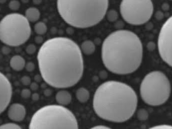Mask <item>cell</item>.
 <instances>
[{
	"label": "cell",
	"mask_w": 172,
	"mask_h": 129,
	"mask_svg": "<svg viewBox=\"0 0 172 129\" xmlns=\"http://www.w3.org/2000/svg\"><path fill=\"white\" fill-rule=\"evenodd\" d=\"M37 61L42 79L52 87H72L83 76L84 64L80 48L67 37L45 41L38 51Z\"/></svg>",
	"instance_id": "1"
},
{
	"label": "cell",
	"mask_w": 172,
	"mask_h": 129,
	"mask_svg": "<svg viewBox=\"0 0 172 129\" xmlns=\"http://www.w3.org/2000/svg\"><path fill=\"white\" fill-rule=\"evenodd\" d=\"M101 57L104 66L113 74H132L142 64V44L133 32L128 30L115 31L103 41Z\"/></svg>",
	"instance_id": "2"
},
{
	"label": "cell",
	"mask_w": 172,
	"mask_h": 129,
	"mask_svg": "<svg viewBox=\"0 0 172 129\" xmlns=\"http://www.w3.org/2000/svg\"><path fill=\"white\" fill-rule=\"evenodd\" d=\"M137 103V93L131 86L121 82L110 80L103 83L96 89L93 107L101 119L121 123L132 117Z\"/></svg>",
	"instance_id": "3"
},
{
	"label": "cell",
	"mask_w": 172,
	"mask_h": 129,
	"mask_svg": "<svg viewBox=\"0 0 172 129\" xmlns=\"http://www.w3.org/2000/svg\"><path fill=\"white\" fill-rule=\"evenodd\" d=\"M109 0H57L58 12L68 25L86 28L97 25L106 15Z\"/></svg>",
	"instance_id": "4"
},
{
	"label": "cell",
	"mask_w": 172,
	"mask_h": 129,
	"mask_svg": "<svg viewBox=\"0 0 172 129\" xmlns=\"http://www.w3.org/2000/svg\"><path fill=\"white\" fill-rule=\"evenodd\" d=\"M29 129H79L74 113L63 106H44L33 114Z\"/></svg>",
	"instance_id": "5"
},
{
	"label": "cell",
	"mask_w": 172,
	"mask_h": 129,
	"mask_svg": "<svg viewBox=\"0 0 172 129\" xmlns=\"http://www.w3.org/2000/svg\"><path fill=\"white\" fill-rule=\"evenodd\" d=\"M171 85L167 76L160 71L145 76L140 86L141 98L146 104L153 107L162 105L169 98Z\"/></svg>",
	"instance_id": "6"
},
{
	"label": "cell",
	"mask_w": 172,
	"mask_h": 129,
	"mask_svg": "<svg viewBox=\"0 0 172 129\" xmlns=\"http://www.w3.org/2000/svg\"><path fill=\"white\" fill-rule=\"evenodd\" d=\"M31 29L25 16L14 13L6 15L0 21V41L10 46H18L26 42Z\"/></svg>",
	"instance_id": "7"
},
{
	"label": "cell",
	"mask_w": 172,
	"mask_h": 129,
	"mask_svg": "<svg viewBox=\"0 0 172 129\" xmlns=\"http://www.w3.org/2000/svg\"><path fill=\"white\" fill-rule=\"evenodd\" d=\"M154 12L151 0H122L120 12L123 20L130 25H142L151 18Z\"/></svg>",
	"instance_id": "8"
},
{
	"label": "cell",
	"mask_w": 172,
	"mask_h": 129,
	"mask_svg": "<svg viewBox=\"0 0 172 129\" xmlns=\"http://www.w3.org/2000/svg\"><path fill=\"white\" fill-rule=\"evenodd\" d=\"M158 46L162 60L172 67V16L167 19L160 29Z\"/></svg>",
	"instance_id": "9"
},
{
	"label": "cell",
	"mask_w": 172,
	"mask_h": 129,
	"mask_svg": "<svg viewBox=\"0 0 172 129\" xmlns=\"http://www.w3.org/2000/svg\"><path fill=\"white\" fill-rule=\"evenodd\" d=\"M12 96V86L9 79L0 72V114L9 105Z\"/></svg>",
	"instance_id": "10"
},
{
	"label": "cell",
	"mask_w": 172,
	"mask_h": 129,
	"mask_svg": "<svg viewBox=\"0 0 172 129\" xmlns=\"http://www.w3.org/2000/svg\"><path fill=\"white\" fill-rule=\"evenodd\" d=\"M26 115V108L21 103H14L8 108V117L13 121L16 122L22 121L25 119Z\"/></svg>",
	"instance_id": "11"
},
{
	"label": "cell",
	"mask_w": 172,
	"mask_h": 129,
	"mask_svg": "<svg viewBox=\"0 0 172 129\" xmlns=\"http://www.w3.org/2000/svg\"><path fill=\"white\" fill-rule=\"evenodd\" d=\"M55 100L58 105L64 107L70 104L72 100V97L68 91L62 90L57 92L55 95Z\"/></svg>",
	"instance_id": "12"
},
{
	"label": "cell",
	"mask_w": 172,
	"mask_h": 129,
	"mask_svg": "<svg viewBox=\"0 0 172 129\" xmlns=\"http://www.w3.org/2000/svg\"><path fill=\"white\" fill-rule=\"evenodd\" d=\"M25 60L21 55H14L11 59L10 65L13 70L16 71H21L25 68Z\"/></svg>",
	"instance_id": "13"
},
{
	"label": "cell",
	"mask_w": 172,
	"mask_h": 129,
	"mask_svg": "<svg viewBox=\"0 0 172 129\" xmlns=\"http://www.w3.org/2000/svg\"><path fill=\"white\" fill-rule=\"evenodd\" d=\"M25 17L29 22H35L40 19V12L35 7H30L25 11Z\"/></svg>",
	"instance_id": "14"
},
{
	"label": "cell",
	"mask_w": 172,
	"mask_h": 129,
	"mask_svg": "<svg viewBox=\"0 0 172 129\" xmlns=\"http://www.w3.org/2000/svg\"><path fill=\"white\" fill-rule=\"evenodd\" d=\"M80 49L81 53L86 55H91L95 51L96 46L92 41L87 40L81 44Z\"/></svg>",
	"instance_id": "15"
},
{
	"label": "cell",
	"mask_w": 172,
	"mask_h": 129,
	"mask_svg": "<svg viewBox=\"0 0 172 129\" xmlns=\"http://www.w3.org/2000/svg\"><path fill=\"white\" fill-rule=\"evenodd\" d=\"M76 96L79 102L81 103H87L90 98V92L84 87H80L77 90Z\"/></svg>",
	"instance_id": "16"
},
{
	"label": "cell",
	"mask_w": 172,
	"mask_h": 129,
	"mask_svg": "<svg viewBox=\"0 0 172 129\" xmlns=\"http://www.w3.org/2000/svg\"><path fill=\"white\" fill-rule=\"evenodd\" d=\"M34 31L36 34L42 36L45 34L47 31V26L45 23L40 21L36 23L34 27Z\"/></svg>",
	"instance_id": "17"
},
{
	"label": "cell",
	"mask_w": 172,
	"mask_h": 129,
	"mask_svg": "<svg viewBox=\"0 0 172 129\" xmlns=\"http://www.w3.org/2000/svg\"><path fill=\"white\" fill-rule=\"evenodd\" d=\"M0 129H22L20 126L13 123L8 122L0 126Z\"/></svg>",
	"instance_id": "18"
},
{
	"label": "cell",
	"mask_w": 172,
	"mask_h": 129,
	"mask_svg": "<svg viewBox=\"0 0 172 129\" xmlns=\"http://www.w3.org/2000/svg\"><path fill=\"white\" fill-rule=\"evenodd\" d=\"M137 116L139 120L141 121H145L148 118L149 115L146 109H139L137 113Z\"/></svg>",
	"instance_id": "19"
},
{
	"label": "cell",
	"mask_w": 172,
	"mask_h": 129,
	"mask_svg": "<svg viewBox=\"0 0 172 129\" xmlns=\"http://www.w3.org/2000/svg\"><path fill=\"white\" fill-rule=\"evenodd\" d=\"M21 4L20 2L18 0H12L9 4V7L11 10L13 11H16L18 10L20 8Z\"/></svg>",
	"instance_id": "20"
},
{
	"label": "cell",
	"mask_w": 172,
	"mask_h": 129,
	"mask_svg": "<svg viewBox=\"0 0 172 129\" xmlns=\"http://www.w3.org/2000/svg\"><path fill=\"white\" fill-rule=\"evenodd\" d=\"M117 18H118V14L115 10H112L107 14V18L109 21L114 22L117 20Z\"/></svg>",
	"instance_id": "21"
},
{
	"label": "cell",
	"mask_w": 172,
	"mask_h": 129,
	"mask_svg": "<svg viewBox=\"0 0 172 129\" xmlns=\"http://www.w3.org/2000/svg\"><path fill=\"white\" fill-rule=\"evenodd\" d=\"M36 51V47L33 44H30L26 48V52L28 55H33Z\"/></svg>",
	"instance_id": "22"
},
{
	"label": "cell",
	"mask_w": 172,
	"mask_h": 129,
	"mask_svg": "<svg viewBox=\"0 0 172 129\" xmlns=\"http://www.w3.org/2000/svg\"><path fill=\"white\" fill-rule=\"evenodd\" d=\"M31 95V92L29 89H24L22 90L21 93V96L23 98L28 99L30 98Z\"/></svg>",
	"instance_id": "23"
},
{
	"label": "cell",
	"mask_w": 172,
	"mask_h": 129,
	"mask_svg": "<svg viewBox=\"0 0 172 129\" xmlns=\"http://www.w3.org/2000/svg\"><path fill=\"white\" fill-rule=\"evenodd\" d=\"M21 83L25 86H28L31 83V80L28 76H24L21 79Z\"/></svg>",
	"instance_id": "24"
},
{
	"label": "cell",
	"mask_w": 172,
	"mask_h": 129,
	"mask_svg": "<svg viewBox=\"0 0 172 129\" xmlns=\"http://www.w3.org/2000/svg\"><path fill=\"white\" fill-rule=\"evenodd\" d=\"M25 68L27 71L31 72L33 71L35 69V64L32 62H28L26 63Z\"/></svg>",
	"instance_id": "25"
},
{
	"label": "cell",
	"mask_w": 172,
	"mask_h": 129,
	"mask_svg": "<svg viewBox=\"0 0 172 129\" xmlns=\"http://www.w3.org/2000/svg\"><path fill=\"white\" fill-rule=\"evenodd\" d=\"M148 129H172V126L170 125H160L152 127Z\"/></svg>",
	"instance_id": "26"
},
{
	"label": "cell",
	"mask_w": 172,
	"mask_h": 129,
	"mask_svg": "<svg viewBox=\"0 0 172 129\" xmlns=\"http://www.w3.org/2000/svg\"><path fill=\"white\" fill-rule=\"evenodd\" d=\"M30 88L32 91H36L38 89V85L36 82H32L30 85Z\"/></svg>",
	"instance_id": "27"
},
{
	"label": "cell",
	"mask_w": 172,
	"mask_h": 129,
	"mask_svg": "<svg viewBox=\"0 0 172 129\" xmlns=\"http://www.w3.org/2000/svg\"><path fill=\"white\" fill-rule=\"evenodd\" d=\"M89 129H112L111 128H109L108 127L105 126L98 125L96 126L93 127L92 128Z\"/></svg>",
	"instance_id": "28"
},
{
	"label": "cell",
	"mask_w": 172,
	"mask_h": 129,
	"mask_svg": "<svg viewBox=\"0 0 172 129\" xmlns=\"http://www.w3.org/2000/svg\"><path fill=\"white\" fill-rule=\"evenodd\" d=\"M10 49L7 46H4L2 49V51L3 54L4 55L9 54L10 53Z\"/></svg>",
	"instance_id": "29"
},
{
	"label": "cell",
	"mask_w": 172,
	"mask_h": 129,
	"mask_svg": "<svg viewBox=\"0 0 172 129\" xmlns=\"http://www.w3.org/2000/svg\"><path fill=\"white\" fill-rule=\"evenodd\" d=\"M32 99L34 101H37L40 99V95L38 93H34L31 96Z\"/></svg>",
	"instance_id": "30"
},
{
	"label": "cell",
	"mask_w": 172,
	"mask_h": 129,
	"mask_svg": "<svg viewBox=\"0 0 172 129\" xmlns=\"http://www.w3.org/2000/svg\"><path fill=\"white\" fill-rule=\"evenodd\" d=\"M42 41H43V38L40 36H37V37H36L35 38V41L37 44H40L42 42Z\"/></svg>",
	"instance_id": "31"
},
{
	"label": "cell",
	"mask_w": 172,
	"mask_h": 129,
	"mask_svg": "<svg viewBox=\"0 0 172 129\" xmlns=\"http://www.w3.org/2000/svg\"><path fill=\"white\" fill-rule=\"evenodd\" d=\"M41 76H40V75H36L35 77H34V79H35V81L37 82H40L41 81Z\"/></svg>",
	"instance_id": "32"
},
{
	"label": "cell",
	"mask_w": 172,
	"mask_h": 129,
	"mask_svg": "<svg viewBox=\"0 0 172 129\" xmlns=\"http://www.w3.org/2000/svg\"><path fill=\"white\" fill-rule=\"evenodd\" d=\"M7 1V0H0V4H4L6 3V2Z\"/></svg>",
	"instance_id": "33"
},
{
	"label": "cell",
	"mask_w": 172,
	"mask_h": 129,
	"mask_svg": "<svg viewBox=\"0 0 172 129\" xmlns=\"http://www.w3.org/2000/svg\"><path fill=\"white\" fill-rule=\"evenodd\" d=\"M171 1H172V0H171Z\"/></svg>",
	"instance_id": "34"
}]
</instances>
